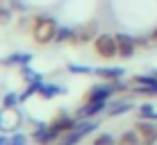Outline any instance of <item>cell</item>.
<instances>
[{"mask_svg":"<svg viewBox=\"0 0 157 145\" xmlns=\"http://www.w3.org/2000/svg\"><path fill=\"white\" fill-rule=\"evenodd\" d=\"M134 104L130 100H118V102H112V104H107V116L109 118H118V116H125L128 111H132Z\"/></svg>","mask_w":157,"mask_h":145,"instance_id":"obj_12","label":"cell"},{"mask_svg":"<svg viewBox=\"0 0 157 145\" xmlns=\"http://www.w3.org/2000/svg\"><path fill=\"white\" fill-rule=\"evenodd\" d=\"M59 23L57 18H52L50 14H36L32 16V25H30V36L36 45L46 48L50 43H55V36H57Z\"/></svg>","mask_w":157,"mask_h":145,"instance_id":"obj_1","label":"cell"},{"mask_svg":"<svg viewBox=\"0 0 157 145\" xmlns=\"http://www.w3.org/2000/svg\"><path fill=\"white\" fill-rule=\"evenodd\" d=\"M134 41H137V48H155L150 34H139V36H134Z\"/></svg>","mask_w":157,"mask_h":145,"instance_id":"obj_22","label":"cell"},{"mask_svg":"<svg viewBox=\"0 0 157 145\" xmlns=\"http://www.w3.org/2000/svg\"><path fill=\"white\" fill-rule=\"evenodd\" d=\"M32 61V55L30 52H14V55H9L7 59H2L0 63H5V66H28Z\"/></svg>","mask_w":157,"mask_h":145,"instance_id":"obj_13","label":"cell"},{"mask_svg":"<svg viewBox=\"0 0 157 145\" xmlns=\"http://www.w3.org/2000/svg\"><path fill=\"white\" fill-rule=\"evenodd\" d=\"M71 36H73V27H68V25H59L55 43H71Z\"/></svg>","mask_w":157,"mask_h":145,"instance_id":"obj_18","label":"cell"},{"mask_svg":"<svg viewBox=\"0 0 157 145\" xmlns=\"http://www.w3.org/2000/svg\"><path fill=\"white\" fill-rule=\"evenodd\" d=\"M116 145H141V143H139L137 132H134V129H128V132H123L121 136L116 138Z\"/></svg>","mask_w":157,"mask_h":145,"instance_id":"obj_17","label":"cell"},{"mask_svg":"<svg viewBox=\"0 0 157 145\" xmlns=\"http://www.w3.org/2000/svg\"><path fill=\"white\" fill-rule=\"evenodd\" d=\"M18 104H21V95H18V93H14V91L5 93V98H2V109H16Z\"/></svg>","mask_w":157,"mask_h":145,"instance_id":"obj_19","label":"cell"},{"mask_svg":"<svg viewBox=\"0 0 157 145\" xmlns=\"http://www.w3.org/2000/svg\"><path fill=\"white\" fill-rule=\"evenodd\" d=\"M9 145H28V136L23 132H14L9 136Z\"/></svg>","mask_w":157,"mask_h":145,"instance_id":"obj_23","label":"cell"},{"mask_svg":"<svg viewBox=\"0 0 157 145\" xmlns=\"http://www.w3.org/2000/svg\"><path fill=\"white\" fill-rule=\"evenodd\" d=\"M91 145H116V138L112 136V134L102 132V134H96V136H94Z\"/></svg>","mask_w":157,"mask_h":145,"instance_id":"obj_20","label":"cell"},{"mask_svg":"<svg viewBox=\"0 0 157 145\" xmlns=\"http://www.w3.org/2000/svg\"><path fill=\"white\" fill-rule=\"evenodd\" d=\"M96 129H98V122L96 120H80V125L75 127L73 132H68V134L62 136L59 145H78L82 138H86L91 132H96Z\"/></svg>","mask_w":157,"mask_h":145,"instance_id":"obj_5","label":"cell"},{"mask_svg":"<svg viewBox=\"0 0 157 145\" xmlns=\"http://www.w3.org/2000/svg\"><path fill=\"white\" fill-rule=\"evenodd\" d=\"M137 114L139 118H146V120H157V107L153 102H141L137 107Z\"/></svg>","mask_w":157,"mask_h":145,"instance_id":"obj_15","label":"cell"},{"mask_svg":"<svg viewBox=\"0 0 157 145\" xmlns=\"http://www.w3.org/2000/svg\"><path fill=\"white\" fill-rule=\"evenodd\" d=\"M66 93V89L62 86V84H43L41 91H39V95L43 100H52V98H57V95H64Z\"/></svg>","mask_w":157,"mask_h":145,"instance_id":"obj_14","label":"cell"},{"mask_svg":"<svg viewBox=\"0 0 157 145\" xmlns=\"http://www.w3.org/2000/svg\"><path fill=\"white\" fill-rule=\"evenodd\" d=\"M48 125L55 129L59 136H64V134H68V132H73L75 127L80 125V118L78 116H71V114H66V111H59V114L52 118Z\"/></svg>","mask_w":157,"mask_h":145,"instance_id":"obj_7","label":"cell"},{"mask_svg":"<svg viewBox=\"0 0 157 145\" xmlns=\"http://www.w3.org/2000/svg\"><path fill=\"white\" fill-rule=\"evenodd\" d=\"M98 20H84V23L75 25L73 27V36H71V45H86L94 43V39L98 36Z\"/></svg>","mask_w":157,"mask_h":145,"instance_id":"obj_3","label":"cell"},{"mask_svg":"<svg viewBox=\"0 0 157 145\" xmlns=\"http://www.w3.org/2000/svg\"><path fill=\"white\" fill-rule=\"evenodd\" d=\"M116 82H98V84H94L89 91L84 93V100L82 102H109V98L116 93Z\"/></svg>","mask_w":157,"mask_h":145,"instance_id":"obj_4","label":"cell"},{"mask_svg":"<svg viewBox=\"0 0 157 145\" xmlns=\"http://www.w3.org/2000/svg\"><path fill=\"white\" fill-rule=\"evenodd\" d=\"M14 9L9 7L7 2H5V0H0V27H5V25H9L14 20Z\"/></svg>","mask_w":157,"mask_h":145,"instance_id":"obj_16","label":"cell"},{"mask_svg":"<svg viewBox=\"0 0 157 145\" xmlns=\"http://www.w3.org/2000/svg\"><path fill=\"white\" fill-rule=\"evenodd\" d=\"M68 73H73V75H94V68L82 66V63H68Z\"/></svg>","mask_w":157,"mask_h":145,"instance_id":"obj_21","label":"cell"},{"mask_svg":"<svg viewBox=\"0 0 157 145\" xmlns=\"http://www.w3.org/2000/svg\"><path fill=\"white\" fill-rule=\"evenodd\" d=\"M5 2H7V5H9V7H12V9H14V12H21V14H23V12H25V9H28V5H25V2H23V0H5Z\"/></svg>","mask_w":157,"mask_h":145,"instance_id":"obj_24","label":"cell"},{"mask_svg":"<svg viewBox=\"0 0 157 145\" xmlns=\"http://www.w3.org/2000/svg\"><path fill=\"white\" fill-rule=\"evenodd\" d=\"M132 129L137 132L139 143H141V145H155L157 143V120L139 118V120L132 125Z\"/></svg>","mask_w":157,"mask_h":145,"instance_id":"obj_6","label":"cell"},{"mask_svg":"<svg viewBox=\"0 0 157 145\" xmlns=\"http://www.w3.org/2000/svg\"><path fill=\"white\" fill-rule=\"evenodd\" d=\"M94 52L98 55L100 59H107V61H112V59L118 57V45H116V34H109V32H100L98 36L94 39Z\"/></svg>","mask_w":157,"mask_h":145,"instance_id":"obj_2","label":"cell"},{"mask_svg":"<svg viewBox=\"0 0 157 145\" xmlns=\"http://www.w3.org/2000/svg\"><path fill=\"white\" fill-rule=\"evenodd\" d=\"M59 138L62 136H59L48 122H36V127L32 129V141L36 145H55Z\"/></svg>","mask_w":157,"mask_h":145,"instance_id":"obj_8","label":"cell"},{"mask_svg":"<svg viewBox=\"0 0 157 145\" xmlns=\"http://www.w3.org/2000/svg\"><path fill=\"white\" fill-rule=\"evenodd\" d=\"M94 75L105 79V82H121L125 77V68L123 66H98V68H94Z\"/></svg>","mask_w":157,"mask_h":145,"instance_id":"obj_11","label":"cell"},{"mask_svg":"<svg viewBox=\"0 0 157 145\" xmlns=\"http://www.w3.org/2000/svg\"><path fill=\"white\" fill-rule=\"evenodd\" d=\"M102 111H107V102H82V107L75 111V116L80 120H94Z\"/></svg>","mask_w":157,"mask_h":145,"instance_id":"obj_10","label":"cell"},{"mask_svg":"<svg viewBox=\"0 0 157 145\" xmlns=\"http://www.w3.org/2000/svg\"><path fill=\"white\" fill-rule=\"evenodd\" d=\"M116 45H118V57L121 59H132L137 52V41L128 32H116Z\"/></svg>","mask_w":157,"mask_h":145,"instance_id":"obj_9","label":"cell"},{"mask_svg":"<svg viewBox=\"0 0 157 145\" xmlns=\"http://www.w3.org/2000/svg\"><path fill=\"white\" fill-rule=\"evenodd\" d=\"M0 145H9V136H5V134H0Z\"/></svg>","mask_w":157,"mask_h":145,"instance_id":"obj_26","label":"cell"},{"mask_svg":"<svg viewBox=\"0 0 157 145\" xmlns=\"http://www.w3.org/2000/svg\"><path fill=\"white\" fill-rule=\"evenodd\" d=\"M150 39H153V43L157 45V25L153 27V32H150Z\"/></svg>","mask_w":157,"mask_h":145,"instance_id":"obj_25","label":"cell"}]
</instances>
